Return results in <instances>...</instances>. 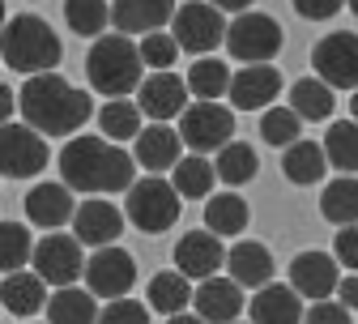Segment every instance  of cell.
Masks as SVG:
<instances>
[{
  "instance_id": "1",
  "label": "cell",
  "mask_w": 358,
  "mask_h": 324,
  "mask_svg": "<svg viewBox=\"0 0 358 324\" xmlns=\"http://www.w3.org/2000/svg\"><path fill=\"white\" fill-rule=\"evenodd\" d=\"M60 183L69 192L85 197H107V192H128L137 183V162L128 150L111 146L107 136H69L60 150Z\"/></svg>"
},
{
  "instance_id": "2",
  "label": "cell",
  "mask_w": 358,
  "mask_h": 324,
  "mask_svg": "<svg viewBox=\"0 0 358 324\" xmlns=\"http://www.w3.org/2000/svg\"><path fill=\"white\" fill-rule=\"evenodd\" d=\"M17 111L22 124H30L38 136H73L94 115V99L73 81H64L60 73H38L26 77V85L17 90Z\"/></svg>"
},
{
  "instance_id": "3",
  "label": "cell",
  "mask_w": 358,
  "mask_h": 324,
  "mask_svg": "<svg viewBox=\"0 0 358 324\" xmlns=\"http://www.w3.org/2000/svg\"><path fill=\"white\" fill-rule=\"evenodd\" d=\"M64 56V43L60 34L43 22L38 13H17L0 26V60L9 69L26 73V77H38V73H56Z\"/></svg>"
},
{
  "instance_id": "4",
  "label": "cell",
  "mask_w": 358,
  "mask_h": 324,
  "mask_svg": "<svg viewBox=\"0 0 358 324\" xmlns=\"http://www.w3.org/2000/svg\"><path fill=\"white\" fill-rule=\"evenodd\" d=\"M85 77L103 99H128L137 94V85L145 81L141 52L128 34H103L94 38V48L85 56Z\"/></svg>"
},
{
  "instance_id": "5",
  "label": "cell",
  "mask_w": 358,
  "mask_h": 324,
  "mask_svg": "<svg viewBox=\"0 0 358 324\" xmlns=\"http://www.w3.org/2000/svg\"><path fill=\"white\" fill-rule=\"evenodd\" d=\"M179 192L171 188V179L162 175H145L128 188V201H124V218L145 230V235H162V230H171L179 222Z\"/></svg>"
},
{
  "instance_id": "6",
  "label": "cell",
  "mask_w": 358,
  "mask_h": 324,
  "mask_svg": "<svg viewBox=\"0 0 358 324\" xmlns=\"http://www.w3.org/2000/svg\"><path fill=\"white\" fill-rule=\"evenodd\" d=\"M222 43H227L231 60H239V64H273V56L282 52V43H286V34H282V26L268 13L248 9L235 22H227V38H222Z\"/></svg>"
},
{
  "instance_id": "7",
  "label": "cell",
  "mask_w": 358,
  "mask_h": 324,
  "mask_svg": "<svg viewBox=\"0 0 358 324\" xmlns=\"http://www.w3.org/2000/svg\"><path fill=\"white\" fill-rule=\"evenodd\" d=\"M179 141L192 154H217L227 141H235V111L227 103H188L179 115Z\"/></svg>"
},
{
  "instance_id": "8",
  "label": "cell",
  "mask_w": 358,
  "mask_h": 324,
  "mask_svg": "<svg viewBox=\"0 0 358 324\" xmlns=\"http://www.w3.org/2000/svg\"><path fill=\"white\" fill-rule=\"evenodd\" d=\"M85 290L94 295V299H128V290L137 286V260H132L128 248L111 244V248H94V256L85 260Z\"/></svg>"
},
{
  "instance_id": "9",
  "label": "cell",
  "mask_w": 358,
  "mask_h": 324,
  "mask_svg": "<svg viewBox=\"0 0 358 324\" xmlns=\"http://www.w3.org/2000/svg\"><path fill=\"white\" fill-rule=\"evenodd\" d=\"M171 34H175V43H179V52L209 56L217 43L227 38V17H222V9H213L209 0H188V5L175 9Z\"/></svg>"
},
{
  "instance_id": "10",
  "label": "cell",
  "mask_w": 358,
  "mask_h": 324,
  "mask_svg": "<svg viewBox=\"0 0 358 324\" xmlns=\"http://www.w3.org/2000/svg\"><path fill=\"white\" fill-rule=\"evenodd\" d=\"M52 150H48V136H38L30 124H0V175L9 179H30L48 167Z\"/></svg>"
},
{
  "instance_id": "11",
  "label": "cell",
  "mask_w": 358,
  "mask_h": 324,
  "mask_svg": "<svg viewBox=\"0 0 358 324\" xmlns=\"http://www.w3.org/2000/svg\"><path fill=\"white\" fill-rule=\"evenodd\" d=\"M34 273L43 277L48 286H77V277L85 273V256H81V244L77 235H64V230H52L34 244V256H30Z\"/></svg>"
},
{
  "instance_id": "12",
  "label": "cell",
  "mask_w": 358,
  "mask_h": 324,
  "mask_svg": "<svg viewBox=\"0 0 358 324\" xmlns=\"http://www.w3.org/2000/svg\"><path fill=\"white\" fill-rule=\"evenodd\" d=\"M311 69L329 90H358V34L337 30L311 48Z\"/></svg>"
},
{
  "instance_id": "13",
  "label": "cell",
  "mask_w": 358,
  "mask_h": 324,
  "mask_svg": "<svg viewBox=\"0 0 358 324\" xmlns=\"http://www.w3.org/2000/svg\"><path fill=\"white\" fill-rule=\"evenodd\" d=\"M188 81L179 77V73H150L141 85H137V103L141 107V115H150L154 124H166V120H175V115H184V107H188Z\"/></svg>"
},
{
  "instance_id": "14",
  "label": "cell",
  "mask_w": 358,
  "mask_h": 324,
  "mask_svg": "<svg viewBox=\"0 0 358 324\" xmlns=\"http://www.w3.org/2000/svg\"><path fill=\"white\" fill-rule=\"evenodd\" d=\"M337 282H341V265L329 256V252H299L290 260V290L307 303H320L329 295H337Z\"/></svg>"
},
{
  "instance_id": "15",
  "label": "cell",
  "mask_w": 358,
  "mask_h": 324,
  "mask_svg": "<svg viewBox=\"0 0 358 324\" xmlns=\"http://www.w3.org/2000/svg\"><path fill=\"white\" fill-rule=\"evenodd\" d=\"M124 209L111 205L107 197H90L77 205L73 213V226H77V244L81 248H111L120 235H124Z\"/></svg>"
},
{
  "instance_id": "16",
  "label": "cell",
  "mask_w": 358,
  "mask_h": 324,
  "mask_svg": "<svg viewBox=\"0 0 358 324\" xmlns=\"http://www.w3.org/2000/svg\"><path fill=\"white\" fill-rule=\"evenodd\" d=\"M222 265H227V248H222V239L213 230H188L175 244V269L188 282H209V277H217Z\"/></svg>"
},
{
  "instance_id": "17",
  "label": "cell",
  "mask_w": 358,
  "mask_h": 324,
  "mask_svg": "<svg viewBox=\"0 0 358 324\" xmlns=\"http://www.w3.org/2000/svg\"><path fill=\"white\" fill-rule=\"evenodd\" d=\"M278 94H282V73L273 64H248V69L231 73L227 99L235 111H268V103Z\"/></svg>"
},
{
  "instance_id": "18",
  "label": "cell",
  "mask_w": 358,
  "mask_h": 324,
  "mask_svg": "<svg viewBox=\"0 0 358 324\" xmlns=\"http://www.w3.org/2000/svg\"><path fill=\"white\" fill-rule=\"evenodd\" d=\"M192 307H196L192 316H201L205 324H235L248 303L231 277H209V282L192 286Z\"/></svg>"
},
{
  "instance_id": "19",
  "label": "cell",
  "mask_w": 358,
  "mask_h": 324,
  "mask_svg": "<svg viewBox=\"0 0 358 324\" xmlns=\"http://www.w3.org/2000/svg\"><path fill=\"white\" fill-rule=\"evenodd\" d=\"M73 213H77V201H73V192L64 183L43 179L26 192V218L34 226H43V230H60L64 222H73Z\"/></svg>"
},
{
  "instance_id": "20",
  "label": "cell",
  "mask_w": 358,
  "mask_h": 324,
  "mask_svg": "<svg viewBox=\"0 0 358 324\" xmlns=\"http://www.w3.org/2000/svg\"><path fill=\"white\" fill-rule=\"evenodd\" d=\"M231 273V282L239 286V290H260V286H268L273 282V256H268V248L264 244H252V239H243V244H235L231 252H227V265H222Z\"/></svg>"
},
{
  "instance_id": "21",
  "label": "cell",
  "mask_w": 358,
  "mask_h": 324,
  "mask_svg": "<svg viewBox=\"0 0 358 324\" xmlns=\"http://www.w3.org/2000/svg\"><path fill=\"white\" fill-rule=\"evenodd\" d=\"M175 0H115L111 5V26L120 34H154L171 26L175 17Z\"/></svg>"
},
{
  "instance_id": "22",
  "label": "cell",
  "mask_w": 358,
  "mask_h": 324,
  "mask_svg": "<svg viewBox=\"0 0 358 324\" xmlns=\"http://www.w3.org/2000/svg\"><path fill=\"white\" fill-rule=\"evenodd\" d=\"M179 128L171 124H150L137 132V141H132V162L145 167V171H175L179 162Z\"/></svg>"
},
{
  "instance_id": "23",
  "label": "cell",
  "mask_w": 358,
  "mask_h": 324,
  "mask_svg": "<svg viewBox=\"0 0 358 324\" xmlns=\"http://www.w3.org/2000/svg\"><path fill=\"white\" fill-rule=\"evenodd\" d=\"M303 299L290 290V286H282V282H268V286H260L256 295H252V303H248V316H252V324H303Z\"/></svg>"
},
{
  "instance_id": "24",
  "label": "cell",
  "mask_w": 358,
  "mask_h": 324,
  "mask_svg": "<svg viewBox=\"0 0 358 324\" xmlns=\"http://www.w3.org/2000/svg\"><path fill=\"white\" fill-rule=\"evenodd\" d=\"M0 303H5L13 316H34V311L48 307V282H43L34 269L5 273V282H0Z\"/></svg>"
},
{
  "instance_id": "25",
  "label": "cell",
  "mask_w": 358,
  "mask_h": 324,
  "mask_svg": "<svg viewBox=\"0 0 358 324\" xmlns=\"http://www.w3.org/2000/svg\"><path fill=\"white\" fill-rule=\"evenodd\" d=\"M231 64L227 60H217V56H196L192 69H188V94L196 103H222L227 99V90H231Z\"/></svg>"
},
{
  "instance_id": "26",
  "label": "cell",
  "mask_w": 358,
  "mask_h": 324,
  "mask_svg": "<svg viewBox=\"0 0 358 324\" xmlns=\"http://www.w3.org/2000/svg\"><path fill=\"white\" fill-rule=\"evenodd\" d=\"M282 171H286V179L294 183V188H311V183H320L324 171H329L324 146L303 141V136H299V141L286 146V154H282Z\"/></svg>"
},
{
  "instance_id": "27",
  "label": "cell",
  "mask_w": 358,
  "mask_h": 324,
  "mask_svg": "<svg viewBox=\"0 0 358 324\" xmlns=\"http://www.w3.org/2000/svg\"><path fill=\"white\" fill-rule=\"evenodd\" d=\"M48 324H99V299L81 290V286H60L52 299H48Z\"/></svg>"
},
{
  "instance_id": "28",
  "label": "cell",
  "mask_w": 358,
  "mask_h": 324,
  "mask_svg": "<svg viewBox=\"0 0 358 324\" xmlns=\"http://www.w3.org/2000/svg\"><path fill=\"white\" fill-rule=\"evenodd\" d=\"M248 222H252V209H248L243 197H235V192L209 197V205H205V230H213L217 239H235V235H243Z\"/></svg>"
},
{
  "instance_id": "29",
  "label": "cell",
  "mask_w": 358,
  "mask_h": 324,
  "mask_svg": "<svg viewBox=\"0 0 358 324\" xmlns=\"http://www.w3.org/2000/svg\"><path fill=\"white\" fill-rule=\"evenodd\" d=\"M299 120H329L333 115V107H337V90H329L320 77H299L294 85H290V103H286Z\"/></svg>"
},
{
  "instance_id": "30",
  "label": "cell",
  "mask_w": 358,
  "mask_h": 324,
  "mask_svg": "<svg viewBox=\"0 0 358 324\" xmlns=\"http://www.w3.org/2000/svg\"><path fill=\"white\" fill-rule=\"evenodd\" d=\"M320 213H324L337 230L358 222V179H354V175H337V179L324 183V192H320Z\"/></svg>"
},
{
  "instance_id": "31",
  "label": "cell",
  "mask_w": 358,
  "mask_h": 324,
  "mask_svg": "<svg viewBox=\"0 0 358 324\" xmlns=\"http://www.w3.org/2000/svg\"><path fill=\"white\" fill-rule=\"evenodd\" d=\"M141 107L132 103V99H107L103 107H99V128H103V136L111 146H120V141H137V132H141Z\"/></svg>"
},
{
  "instance_id": "32",
  "label": "cell",
  "mask_w": 358,
  "mask_h": 324,
  "mask_svg": "<svg viewBox=\"0 0 358 324\" xmlns=\"http://www.w3.org/2000/svg\"><path fill=\"white\" fill-rule=\"evenodd\" d=\"M150 307L162 311V316H179L192 307V282L179 269L171 273H154L150 277Z\"/></svg>"
},
{
  "instance_id": "33",
  "label": "cell",
  "mask_w": 358,
  "mask_h": 324,
  "mask_svg": "<svg viewBox=\"0 0 358 324\" xmlns=\"http://www.w3.org/2000/svg\"><path fill=\"white\" fill-rule=\"evenodd\" d=\"M256 171H260V158H256V150H252L248 141H227V146L217 150V158H213V175H217L222 183H231V188L252 183Z\"/></svg>"
},
{
  "instance_id": "34",
  "label": "cell",
  "mask_w": 358,
  "mask_h": 324,
  "mask_svg": "<svg viewBox=\"0 0 358 324\" xmlns=\"http://www.w3.org/2000/svg\"><path fill=\"white\" fill-rule=\"evenodd\" d=\"M213 179H217V175H213V162L201 158V154H188V158L175 162V171H171V188H175L179 197H188V201H201V197H209Z\"/></svg>"
},
{
  "instance_id": "35",
  "label": "cell",
  "mask_w": 358,
  "mask_h": 324,
  "mask_svg": "<svg viewBox=\"0 0 358 324\" xmlns=\"http://www.w3.org/2000/svg\"><path fill=\"white\" fill-rule=\"evenodd\" d=\"M324 158L329 167L354 175L358 171V120H333L324 136Z\"/></svg>"
},
{
  "instance_id": "36",
  "label": "cell",
  "mask_w": 358,
  "mask_h": 324,
  "mask_svg": "<svg viewBox=\"0 0 358 324\" xmlns=\"http://www.w3.org/2000/svg\"><path fill=\"white\" fill-rule=\"evenodd\" d=\"M64 22H69L73 34L103 38V30L111 22V5L107 0H64Z\"/></svg>"
},
{
  "instance_id": "37",
  "label": "cell",
  "mask_w": 358,
  "mask_h": 324,
  "mask_svg": "<svg viewBox=\"0 0 358 324\" xmlns=\"http://www.w3.org/2000/svg\"><path fill=\"white\" fill-rule=\"evenodd\" d=\"M34 256V239L22 222H0V273H17Z\"/></svg>"
},
{
  "instance_id": "38",
  "label": "cell",
  "mask_w": 358,
  "mask_h": 324,
  "mask_svg": "<svg viewBox=\"0 0 358 324\" xmlns=\"http://www.w3.org/2000/svg\"><path fill=\"white\" fill-rule=\"evenodd\" d=\"M299 132H303V120L286 107V103H278V107H268L264 115H260V136L268 146H278V150H286V146H294L299 141Z\"/></svg>"
},
{
  "instance_id": "39",
  "label": "cell",
  "mask_w": 358,
  "mask_h": 324,
  "mask_svg": "<svg viewBox=\"0 0 358 324\" xmlns=\"http://www.w3.org/2000/svg\"><path fill=\"white\" fill-rule=\"evenodd\" d=\"M137 52H141V64H145V69L166 73V69L179 60V43H175V34H171V30H154V34H141Z\"/></svg>"
},
{
  "instance_id": "40",
  "label": "cell",
  "mask_w": 358,
  "mask_h": 324,
  "mask_svg": "<svg viewBox=\"0 0 358 324\" xmlns=\"http://www.w3.org/2000/svg\"><path fill=\"white\" fill-rule=\"evenodd\" d=\"M99 324H150V307L137 299H115L99 311Z\"/></svg>"
},
{
  "instance_id": "41",
  "label": "cell",
  "mask_w": 358,
  "mask_h": 324,
  "mask_svg": "<svg viewBox=\"0 0 358 324\" xmlns=\"http://www.w3.org/2000/svg\"><path fill=\"white\" fill-rule=\"evenodd\" d=\"M303 324H354V311H345L337 299H320L303 311Z\"/></svg>"
},
{
  "instance_id": "42",
  "label": "cell",
  "mask_w": 358,
  "mask_h": 324,
  "mask_svg": "<svg viewBox=\"0 0 358 324\" xmlns=\"http://www.w3.org/2000/svg\"><path fill=\"white\" fill-rule=\"evenodd\" d=\"M333 260L345 265L350 273H358V222L337 230V239H333Z\"/></svg>"
},
{
  "instance_id": "43",
  "label": "cell",
  "mask_w": 358,
  "mask_h": 324,
  "mask_svg": "<svg viewBox=\"0 0 358 324\" xmlns=\"http://www.w3.org/2000/svg\"><path fill=\"white\" fill-rule=\"evenodd\" d=\"M345 9V0H294V13L307 22H329Z\"/></svg>"
},
{
  "instance_id": "44",
  "label": "cell",
  "mask_w": 358,
  "mask_h": 324,
  "mask_svg": "<svg viewBox=\"0 0 358 324\" xmlns=\"http://www.w3.org/2000/svg\"><path fill=\"white\" fill-rule=\"evenodd\" d=\"M337 303L345 311H358V273H350V277H341V282H337Z\"/></svg>"
},
{
  "instance_id": "45",
  "label": "cell",
  "mask_w": 358,
  "mask_h": 324,
  "mask_svg": "<svg viewBox=\"0 0 358 324\" xmlns=\"http://www.w3.org/2000/svg\"><path fill=\"white\" fill-rule=\"evenodd\" d=\"M13 111H17V94H13L5 81H0V124H9V120H13Z\"/></svg>"
},
{
  "instance_id": "46",
  "label": "cell",
  "mask_w": 358,
  "mask_h": 324,
  "mask_svg": "<svg viewBox=\"0 0 358 324\" xmlns=\"http://www.w3.org/2000/svg\"><path fill=\"white\" fill-rule=\"evenodd\" d=\"M209 5H213V9H222V13H235V17H239V13H248V9H252V0H209Z\"/></svg>"
},
{
  "instance_id": "47",
  "label": "cell",
  "mask_w": 358,
  "mask_h": 324,
  "mask_svg": "<svg viewBox=\"0 0 358 324\" xmlns=\"http://www.w3.org/2000/svg\"><path fill=\"white\" fill-rule=\"evenodd\" d=\"M166 324H205V320L192 316V311H179V316H166Z\"/></svg>"
},
{
  "instance_id": "48",
  "label": "cell",
  "mask_w": 358,
  "mask_h": 324,
  "mask_svg": "<svg viewBox=\"0 0 358 324\" xmlns=\"http://www.w3.org/2000/svg\"><path fill=\"white\" fill-rule=\"evenodd\" d=\"M350 120H358V90H354V99H350Z\"/></svg>"
},
{
  "instance_id": "49",
  "label": "cell",
  "mask_w": 358,
  "mask_h": 324,
  "mask_svg": "<svg viewBox=\"0 0 358 324\" xmlns=\"http://www.w3.org/2000/svg\"><path fill=\"white\" fill-rule=\"evenodd\" d=\"M5 22H9V17H5V0H0V26H5Z\"/></svg>"
},
{
  "instance_id": "50",
  "label": "cell",
  "mask_w": 358,
  "mask_h": 324,
  "mask_svg": "<svg viewBox=\"0 0 358 324\" xmlns=\"http://www.w3.org/2000/svg\"><path fill=\"white\" fill-rule=\"evenodd\" d=\"M345 5H350V9H354V13H358V0H345Z\"/></svg>"
},
{
  "instance_id": "51",
  "label": "cell",
  "mask_w": 358,
  "mask_h": 324,
  "mask_svg": "<svg viewBox=\"0 0 358 324\" xmlns=\"http://www.w3.org/2000/svg\"><path fill=\"white\" fill-rule=\"evenodd\" d=\"M235 324H243V320H235Z\"/></svg>"
}]
</instances>
